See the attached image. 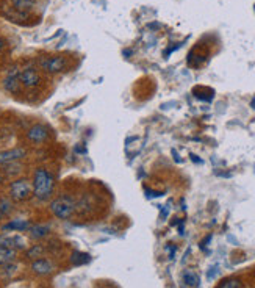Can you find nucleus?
<instances>
[{
  "label": "nucleus",
  "mask_w": 255,
  "mask_h": 288,
  "mask_svg": "<svg viewBox=\"0 0 255 288\" xmlns=\"http://www.w3.org/2000/svg\"><path fill=\"white\" fill-rule=\"evenodd\" d=\"M27 232L33 240H44L46 237L50 235V226L49 224H32Z\"/></svg>",
  "instance_id": "12"
},
{
  "label": "nucleus",
  "mask_w": 255,
  "mask_h": 288,
  "mask_svg": "<svg viewBox=\"0 0 255 288\" xmlns=\"http://www.w3.org/2000/svg\"><path fill=\"white\" fill-rule=\"evenodd\" d=\"M218 272H219V271H218V266H215V268H211V269H210V272H208V274H207V277H208L210 280H211V279H215V277L218 276Z\"/></svg>",
  "instance_id": "21"
},
{
  "label": "nucleus",
  "mask_w": 255,
  "mask_h": 288,
  "mask_svg": "<svg viewBox=\"0 0 255 288\" xmlns=\"http://www.w3.org/2000/svg\"><path fill=\"white\" fill-rule=\"evenodd\" d=\"M0 248H13L16 251H24L28 248L27 238L21 234H0Z\"/></svg>",
  "instance_id": "8"
},
{
  "label": "nucleus",
  "mask_w": 255,
  "mask_h": 288,
  "mask_svg": "<svg viewBox=\"0 0 255 288\" xmlns=\"http://www.w3.org/2000/svg\"><path fill=\"white\" fill-rule=\"evenodd\" d=\"M70 262L74 265H83L90 262V255L88 254H81V252H74L72 257H70Z\"/></svg>",
  "instance_id": "20"
},
{
  "label": "nucleus",
  "mask_w": 255,
  "mask_h": 288,
  "mask_svg": "<svg viewBox=\"0 0 255 288\" xmlns=\"http://www.w3.org/2000/svg\"><path fill=\"white\" fill-rule=\"evenodd\" d=\"M55 176L46 166H38L33 171L32 186H33V197L38 202H49L55 193Z\"/></svg>",
  "instance_id": "1"
},
{
  "label": "nucleus",
  "mask_w": 255,
  "mask_h": 288,
  "mask_svg": "<svg viewBox=\"0 0 255 288\" xmlns=\"http://www.w3.org/2000/svg\"><path fill=\"white\" fill-rule=\"evenodd\" d=\"M14 210V202L8 197H0V220L2 218H7V216H10Z\"/></svg>",
  "instance_id": "15"
},
{
  "label": "nucleus",
  "mask_w": 255,
  "mask_h": 288,
  "mask_svg": "<svg viewBox=\"0 0 255 288\" xmlns=\"http://www.w3.org/2000/svg\"><path fill=\"white\" fill-rule=\"evenodd\" d=\"M4 90L13 96H18L21 94L22 91V85H21V80H19V69L18 67H13L7 77L4 79Z\"/></svg>",
  "instance_id": "9"
},
{
  "label": "nucleus",
  "mask_w": 255,
  "mask_h": 288,
  "mask_svg": "<svg viewBox=\"0 0 255 288\" xmlns=\"http://www.w3.org/2000/svg\"><path fill=\"white\" fill-rule=\"evenodd\" d=\"M19 251L13 249V248H0V266L13 263L18 260Z\"/></svg>",
  "instance_id": "13"
},
{
  "label": "nucleus",
  "mask_w": 255,
  "mask_h": 288,
  "mask_svg": "<svg viewBox=\"0 0 255 288\" xmlns=\"http://www.w3.org/2000/svg\"><path fill=\"white\" fill-rule=\"evenodd\" d=\"M250 107H252V108H255V99H253L252 102H250Z\"/></svg>",
  "instance_id": "24"
},
{
  "label": "nucleus",
  "mask_w": 255,
  "mask_h": 288,
  "mask_svg": "<svg viewBox=\"0 0 255 288\" xmlns=\"http://www.w3.org/2000/svg\"><path fill=\"white\" fill-rule=\"evenodd\" d=\"M10 4H11V7H13L14 10H18V11H21V13L28 14V13H30V11L36 7L38 0H10Z\"/></svg>",
  "instance_id": "14"
},
{
  "label": "nucleus",
  "mask_w": 255,
  "mask_h": 288,
  "mask_svg": "<svg viewBox=\"0 0 255 288\" xmlns=\"http://www.w3.org/2000/svg\"><path fill=\"white\" fill-rule=\"evenodd\" d=\"M28 157V151L24 146H16L0 151V166H7L11 163H19Z\"/></svg>",
  "instance_id": "7"
},
{
  "label": "nucleus",
  "mask_w": 255,
  "mask_h": 288,
  "mask_svg": "<svg viewBox=\"0 0 255 288\" xmlns=\"http://www.w3.org/2000/svg\"><path fill=\"white\" fill-rule=\"evenodd\" d=\"M241 286H243L241 279H238V277H227V279H224L222 282H219L216 288H241Z\"/></svg>",
  "instance_id": "18"
},
{
  "label": "nucleus",
  "mask_w": 255,
  "mask_h": 288,
  "mask_svg": "<svg viewBox=\"0 0 255 288\" xmlns=\"http://www.w3.org/2000/svg\"><path fill=\"white\" fill-rule=\"evenodd\" d=\"M183 282H185L188 286H193V288H197L201 285V279L197 276V272L193 271V269H185L183 271Z\"/></svg>",
  "instance_id": "17"
},
{
  "label": "nucleus",
  "mask_w": 255,
  "mask_h": 288,
  "mask_svg": "<svg viewBox=\"0 0 255 288\" xmlns=\"http://www.w3.org/2000/svg\"><path fill=\"white\" fill-rule=\"evenodd\" d=\"M38 66L42 72H46L49 76H58L69 70L70 60L66 55H47V56H41L38 60Z\"/></svg>",
  "instance_id": "4"
},
{
  "label": "nucleus",
  "mask_w": 255,
  "mask_h": 288,
  "mask_svg": "<svg viewBox=\"0 0 255 288\" xmlns=\"http://www.w3.org/2000/svg\"><path fill=\"white\" fill-rule=\"evenodd\" d=\"M25 139L33 146H42L50 139V128L46 124L36 122L30 125L25 132Z\"/></svg>",
  "instance_id": "5"
},
{
  "label": "nucleus",
  "mask_w": 255,
  "mask_h": 288,
  "mask_svg": "<svg viewBox=\"0 0 255 288\" xmlns=\"http://www.w3.org/2000/svg\"><path fill=\"white\" fill-rule=\"evenodd\" d=\"M5 50V41L0 38V55H2V52Z\"/></svg>",
  "instance_id": "22"
},
{
  "label": "nucleus",
  "mask_w": 255,
  "mask_h": 288,
  "mask_svg": "<svg viewBox=\"0 0 255 288\" xmlns=\"http://www.w3.org/2000/svg\"><path fill=\"white\" fill-rule=\"evenodd\" d=\"M44 251H46V248L42 246V244H33L32 248L25 249V257L28 260H36V258L44 257Z\"/></svg>",
  "instance_id": "16"
},
{
  "label": "nucleus",
  "mask_w": 255,
  "mask_h": 288,
  "mask_svg": "<svg viewBox=\"0 0 255 288\" xmlns=\"http://www.w3.org/2000/svg\"><path fill=\"white\" fill-rule=\"evenodd\" d=\"M18 272V265L16 262H13V263H8V265H4L2 266V271H0V274H2V277L5 279H11L14 274Z\"/></svg>",
  "instance_id": "19"
},
{
  "label": "nucleus",
  "mask_w": 255,
  "mask_h": 288,
  "mask_svg": "<svg viewBox=\"0 0 255 288\" xmlns=\"http://www.w3.org/2000/svg\"><path fill=\"white\" fill-rule=\"evenodd\" d=\"M30 271L39 277H46V276H50L55 271V265L52 263V260H49V258L41 257V258H36V260H32Z\"/></svg>",
  "instance_id": "10"
},
{
  "label": "nucleus",
  "mask_w": 255,
  "mask_h": 288,
  "mask_svg": "<svg viewBox=\"0 0 255 288\" xmlns=\"http://www.w3.org/2000/svg\"><path fill=\"white\" fill-rule=\"evenodd\" d=\"M49 211L56 220L67 221L77 213V199L70 194H60L49 200Z\"/></svg>",
  "instance_id": "2"
},
{
  "label": "nucleus",
  "mask_w": 255,
  "mask_h": 288,
  "mask_svg": "<svg viewBox=\"0 0 255 288\" xmlns=\"http://www.w3.org/2000/svg\"><path fill=\"white\" fill-rule=\"evenodd\" d=\"M32 223L28 220H21V218H16V220H10L8 223L2 224V232H16V234H21V232H27L28 229H30Z\"/></svg>",
  "instance_id": "11"
},
{
  "label": "nucleus",
  "mask_w": 255,
  "mask_h": 288,
  "mask_svg": "<svg viewBox=\"0 0 255 288\" xmlns=\"http://www.w3.org/2000/svg\"><path fill=\"white\" fill-rule=\"evenodd\" d=\"M8 197L14 204L27 202L33 197V186L32 180L27 177H16L8 183Z\"/></svg>",
  "instance_id": "3"
},
{
  "label": "nucleus",
  "mask_w": 255,
  "mask_h": 288,
  "mask_svg": "<svg viewBox=\"0 0 255 288\" xmlns=\"http://www.w3.org/2000/svg\"><path fill=\"white\" fill-rule=\"evenodd\" d=\"M5 174H4V171H0V185H4V182H5Z\"/></svg>",
  "instance_id": "23"
},
{
  "label": "nucleus",
  "mask_w": 255,
  "mask_h": 288,
  "mask_svg": "<svg viewBox=\"0 0 255 288\" xmlns=\"http://www.w3.org/2000/svg\"><path fill=\"white\" fill-rule=\"evenodd\" d=\"M19 80L24 90H36L42 83V76L36 67L27 66L19 70Z\"/></svg>",
  "instance_id": "6"
}]
</instances>
